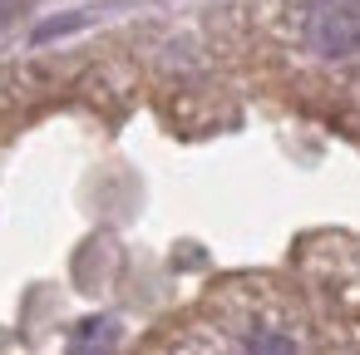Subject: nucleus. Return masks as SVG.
I'll return each mask as SVG.
<instances>
[{
	"label": "nucleus",
	"instance_id": "7ed1b4c3",
	"mask_svg": "<svg viewBox=\"0 0 360 355\" xmlns=\"http://www.w3.org/2000/svg\"><path fill=\"white\" fill-rule=\"evenodd\" d=\"M15 6H20V0H0V11H15Z\"/></svg>",
	"mask_w": 360,
	"mask_h": 355
},
{
	"label": "nucleus",
	"instance_id": "f257e3e1",
	"mask_svg": "<svg viewBox=\"0 0 360 355\" xmlns=\"http://www.w3.org/2000/svg\"><path fill=\"white\" fill-rule=\"evenodd\" d=\"M311 45L321 55H360V0H321L311 15Z\"/></svg>",
	"mask_w": 360,
	"mask_h": 355
},
{
	"label": "nucleus",
	"instance_id": "f03ea898",
	"mask_svg": "<svg viewBox=\"0 0 360 355\" xmlns=\"http://www.w3.org/2000/svg\"><path fill=\"white\" fill-rule=\"evenodd\" d=\"M252 355H296L286 335H257L252 340Z\"/></svg>",
	"mask_w": 360,
	"mask_h": 355
}]
</instances>
